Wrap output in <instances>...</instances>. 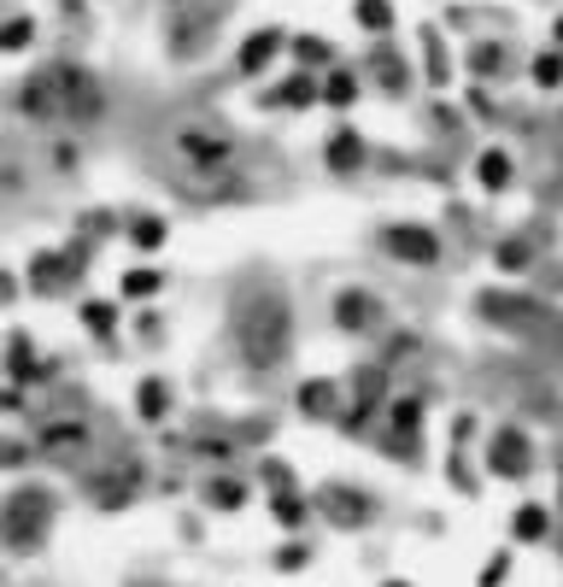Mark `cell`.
Returning a JSON list of instances; mask_svg holds the SVG:
<instances>
[{
    "mask_svg": "<svg viewBox=\"0 0 563 587\" xmlns=\"http://www.w3.org/2000/svg\"><path fill=\"white\" fill-rule=\"evenodd\" d=\"M482 464H487V482H528L540 470V447L523 423H494L482 435Z\"/></svg>",
    "mask_w": 563,
    "mask_h": 587,
    "instance_id": "obj_1",
    "label": "cell"
},
{
    "mask_svg": "<svg viewBox=\"0 0 563 587\" xmlns=\"http://www.w3.org/2000/svg\"><path fill=\"white\" fill-rule=\"evenodd\" d=\"M382 253L387 259H399V265H411V270H428V265H440L446 259V235L435 224H387L382 229Z\"/></svg>",
    "mask_w": 563,
    "mask_h": 587,
    "instance_id": "obj_2",
    "label": "cell"
},
{
    "mask_svg": "<svg viewBox=\"0 0 563 587\" xmlns=\"http://www.w3.org/2000/svg\"><path fill=\"white\" fill-rule=\"evenodd\" d=\"M335 323L346 335H382L387 329V306L370 289H341L335 294Z\"/></svg>",
    "mask_w": 563,
    "mask_h": 587,
    "instance_id": "obj_3",
    "label": "cell"
},
{
    "mask_svg": "<svg viewBox=\"0 0 563 587\" xmlns=\"http://www.w3.org/2000/svg\"><path fill=\"white\" fill-rule=\"evenodd\" d=\"M364 159H370L364 130H353V124H335V130H329V141H323L329 177H358V170H364Z\"/></svg>",
    "mask_w": 563,
    "mask_h": 587,
    "instance_id": "obj_4",
    "label": "cell"
},
{
    "mask_svg": "<svg viewBox=\"0 0 563 587\" xmlns=\"http://www.w3.org/2000/svg\"><path fill=\"white\" fill-rule=\"evenodd\" d=\"M287 41H294V36H287L282 24H265V30H253L247 41H241V53H235L241 77H265V71L282 60V48H287Z\"/></svg>",
    "mask_w": 563,
    "mask_h": 587,
    "instance_id": "obj_5",
    "label": "cell"
},
{
    "mask_svg": "<svg viewBox=\"0 0 563 587\" xmlns=\"http://www.w3.org/2000/svg\"><path fill=\"white\" fill-rule=\"evenodd\" d=\"M265 106L270 112H311V106H323V77H317V71H294V77H282L277 89L265 94Z\"/></svg>",
    "mask_w": 563,
    "mask_h": 587,
    "instance_id": "obj_6",
    "label": "cell"
},
{
    "mask_svg": "<svg viewBox=\"0 0 563 587\" xmlns=\"http://www.w3.org/2000/svg\"><path fill=\"white\" fill-rule=\"evenodd\" d=\"M552 523H558V511L546 506V499H523V506L511 511V547H540V540H552Z\"/></svg>",
    "mask_w": 563,
    "mask_h": 587,
    "instance_id": "obj_7",
    "label": "cell"
},
{
    "mask_svg": "<svg viewBox=\"0 0 563 587\" xmlns=\"http://www.w3.org/2000/svg\"><path fill=\"white\" fill-rule=\"evenodd\" d=\"M475 189L482 194H511L516 189V159H511V148H482L475 153Z\"/></svg>",
    "mask_w": 563,
    "mask_h": 587,
    "instance_id": "obj_8",
    "label": "cell"
},
{
    "mask_svg": "<svg viewBox=\"0 0 563 587\" xmlns=\"http://www.w3.org/2000/svg\"><path fill=\"white\" fill-rule=\"evenodd\" d=\"M358 100H364V77H358V71H346V65L323 71V106L329 112H353Z\"/></svg>",
    "mask_w": 563,
    "mask_h": 587,
    "instance_id": "obj_9",
    "label": "cell"
},
{
    "mask_svg": "<svg viewBox=\"0 0 563 587\" xmlns=\"http://www.w3.org/2000/svg\"><path fill=\"white\" fill-rule=\"evenodd\" d=\"M353 24H358L364 36L382 41V36L399 30V7H394V0H353Z\"/></svg>",
    "mask_w": 563,
    "mask_h": 587,
    "instance_id": "obj_10",
    "label": "cell"
},
{
    "mask_svg": "<svg viewBox=\"0 0 563 587\" xmlns=\"http://www.w3.org/2000/svg\"><path fill=\"white\" fill-rule=\"evenodd\" d=\"M287 53H294V60H299V71H317V77H323V71H335L341 60H335V41H329V36H294V41H287Z\"/></svg>",
    "mask_w": 563,
    "mask_h": 587,
    "instance_id": "obj_11",
    "label": "cell"
},
{
    "mask_svg": "<svg viewBox=\"0 0 563 587\" xmlns=\"http://www.w3.org/2000/svg\"><path fill=\"white\" fill-rule=\"evenodd\" d=\"M528 82L540 94H558L563 89V53L552 48V41H546V48H534V60H528Z\"/></svg>",
    "mask_w": 563,
    "mask_h": 587,
    "instance_id": "obj_12",
    "label": "cell"
},
{
    "mask_svg": "<svg viewBox=\"0 0 563 587\" xmlns=\"http://www.w3.org/2000/svg\"><path fill=\"white\" fill-rule=\"evenodd\" d=\"M423 77H428V89H446V82L458 77L452 53L440 48V30H423Z\"/></svg>",
    "mask_w": 563,
    "mask_h": 587,
    "instance_id": "obj_13",
    "label": "cell"
},
{
    "mask_svg": "<svg viewBox=\"0 0 563 587\" xmlns=\"http://www.w3.org/2000/svg\"><path fill=\"white\" fill-rule=\"evenodd\" d=\"M387 429H394V435H423V399H417V394H394V399H387Z\"/></svg>",
    "mask_w": 563,
    "mask_h": 587,
    "instance_id": "obj_14",
    "label": "cell"
},
{
    "mask_svg": "<svg viewBox=\"0 0 563 587\" xmlns=\"http://www.w3.org/2000/svg\"><path fill=\"white\" fill-rule=\"evenodd\" d=\"M511 576H516V552L511 547H494V552L482 558V570H475V587H504Z\"/></svg>",
    "mask_w": 563,
    "mask_h": 587,
    "instance_id": "obj_15",
    "label": "cell"
},
{
    "mask_svg": "<svg viewBox=\"0 0 563 587\" xmlns=\"http://www.w3.org/2000/svg\"><path fill=\"white\" fill-rule=\"evenodd\" d=\"M182 153H188L194 165H223V159H229V141H223V136H200V130H188V136H182Z\"/></svg>",
    "mask_w": 563,
    "mask_h": 587,
    "instance_id": "obj_16",
    "label": "cell"
},
{
    "mask_svg": "<svg viewBox=\"0 0 563 587\" xmlns=\"http://www.w3.org/2000/svg\"><path fill=\"white\" fill-rule=\"evenodd\" d=\"M270 511H277V523H282V528H306V523L317 518L306 494H277V499H270Z\"/></svg>",
    "mask_w": 563,
    "mask_h": 587,
    "instance_id": "obj_17",
    "label": "cell"
},
{
    "mask_svg": "<svg viewBox=\"0 0 563 587\" xmlns=\"http://www.w3.org/2000/svg\"><path fill=\"white\" fill-rule=\"evenodd\" d=\"M335 406H341V388H335V382H306V388H299V411H317V418H329Z\"/></svg>",
    "mask_w": 563,
    "mask_h": 587,
    "instance_id": "obj_18",
    "label": "cell"
},
{
    "mask_svg": "<svg viewBox=\"0 0 563 587\" xmlns=\"http://www.w3.org/2000/svg\"><path fill=\"white\" fill-rule=\"evenodd\" d=\"M487 429H482V418L475 411H452V423H446V441H452V452H464V447H475Z\"/></svg>",
    "mask_w": 563,
    "mask_h": 587,
    "instance_id": "obj_19",
    "label": "cell"
},
{
    "mask_svg": "<svg viewBox=\"0 0 563 587\" xmlns=\"http://www.w3.org/2000/svg\"><path fill=\"white\" fill-rule=\"evenodd\" d=\"M306 564H311V540H287V547L277 552V570H287V576H299Z\"/></svg>",
    "mask_w": 563,
    "mask_h": 587,
    "instance_id": "obj_20",
    "label": "cell"
},
{
    "mask_svg": "<svg viewBox=\"0 0 563 587\" xmlns=\"http://www.w3.org/2000/svg\"><path fill=\"white\" fill-rule=\"evenodd\" d=\"M265 476L277 494H294V464H287V458H265Z\"/></svg>",
    "mask_w": 563,
    "mask_h": 587,
    "instance_id": "obj_21",
    "label": "cell"
},
{
    "mask_svg": "<svg viewBox=\"0 0 563 587\" xmlns=\"http://www.w3.org/2000/svg\"><path fill=\"white\" fill-rule=\"evenodd\" d=\"M499 60H504V53H499V48H487V41H482V48L470 53V71H475V77H494V71H499Z\"/></svg>",
    "mask_w": 563,
    "mask_h": 587,
    "instance_id": "obj_22",
    "label": "cell"
},
{
    "mask_svg": "<svg viewBox=\"0 0 563 587\" xmlns=\"http://www.w3.org/2000/svg\"><path fill=\"white\" fill-rule=\"evenodd\" d=\"M494 265H499V270H523V265H528V247L504 241V247H494Z\"/></svg>",
    "mask_w": 563,
    "mask_h": 587,
    "instance_id": "obj_23",
    "label": "cell"
},
{
    "mask_svg": "<svg viewBox=\"0 0 563 587\" xmlns=\"http://www.w3.org/2000/svg\"><path fill=\"white\" fill-rule=\"evenodd\" d=\"M446 464H452V482H458V494H482V482L470 476V464H464V452H452L446 458Z\"/></svg>",
    "mask_w": 563,
    "mask_h": 587,
    "instance_id": "obj_24",
    "label": "cell"
},
{
    "mask_svg": "<svg viewBox=\"0 0 563 587\" xmlns=\"http://www.w3.org/2000/svg\"><path fill=\"white\" fill-rule=\"evenodd\" d=\"M30 30H36L30 18H12L7 30H0V48H24V41H30Z\"/></svg>",
    "mask_w": 563,
    "mask_h": 587,
    "instance_id": "obj_25",
    "label": "cell"
},
{
    "mask_svg": "<svg viewBox=\"0 0 563 587\" xmlns=\"http://www.w3.org/2000/svg\"><path fill=\"white\" fill-rule=\"evenodd\" d=\"M136 241H141V247H158V241H165V224H136Z\"/></svg>",
    "mask_w": 563,
    "mask_h": 587,
    "instance_id": "obj_26",
    "label": "cell"
},
{
    "mask_svg": "<svg viewBox=\"0 0 563 587\" xmlns=\"http://www.w3.org/2000/svg\"><path fill=\"white\" fill-rule=\"evenodd\" d=\"M158 289V277H148V270H136V277H129V294H153Z\"/></svg>",
    "mask_w": 563,
    "mask_h": 587,
    "instance_id": "obj_27",
    "label": "cell"
},
{
    "mask_svg": "<svg viewBox=\"0 0 563 587\" xmlns=\"http://www.w3.org/2000/svg\"><path fill=\"white\" fill-rule=\"evenodd\" d=\"M552 48L563 53V12H558V18H552Z\"/></svg>",
    "mask_w": 563,
    "mask_h": 587,
    "instance_id": "obj_28",
    "label": "cell"
},
{
    "mask_svg": "<svg viewBox=\"0 0 563 587\" xmlns=\"http://www.w3.org/2000/svg\"><path fill=\"white\" fill-rule=\"evenodd\" d=\"M382 587H417V582H406V576H387Z\"/></svg>",
    "mask_w": 563,
    "mask_h": 587,
    "instance_id": "obj_29",
    "label": "cell"
}]
</instances>
